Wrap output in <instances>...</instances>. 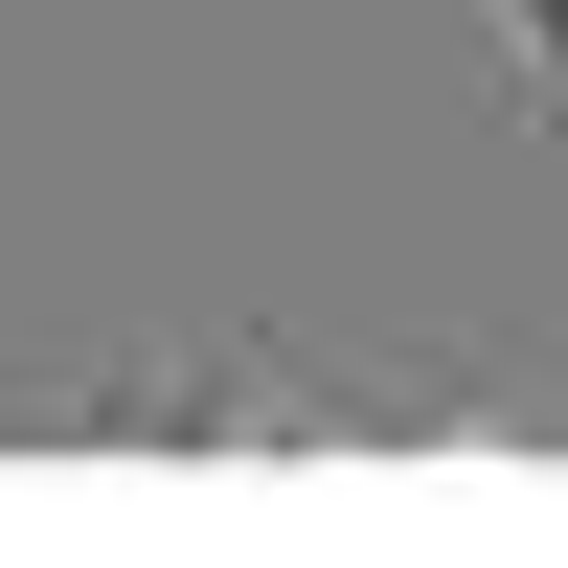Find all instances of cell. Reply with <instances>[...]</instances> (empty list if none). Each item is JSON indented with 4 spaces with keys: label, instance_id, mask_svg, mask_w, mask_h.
<instances>
[{
    "label": "cell",
    "instance_id": "1",
    "mask_svg": "<svg viewBox=\"0 0 568 568\" xmlns=\"http://www.w3.org/2000/svg\"><path fill=\"white\" fill-rule=\"evenodd\" d=\"M500 45H524V114H568V0H500Z\"/></svg>",
    "mask_w": 568,
    "mask_h": 568
}]
</instances>
